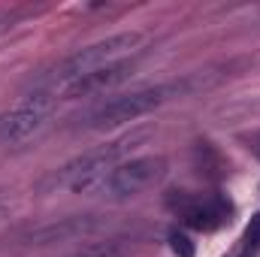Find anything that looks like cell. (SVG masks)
I'll list each match as a JSON object with an SVG mask.
<instances>
[{
    "label": "cell",
    "instance_id": "9",
    "mask_svg": "<svg viewBox=\"0 0 260 257\" xmlns=\"http://www.w3.org/2000/svg\"><path fill=\"white\" fill-rule=\"evenodd\" d=\"M130 248H133V236H109V239L82 245L73 257H124Z\"/></svg>",
    "mask_w": 260,
    "mask_h": 257
},
{
    "label": "cell",
    "instance_id": "11",
    "mask_svg": "<svg viewBox=\"0 0 260 257\" xmlns=\"http://www.w3.org/2000/svg\"><path fill=\"white\" fill-rule=\"evenodd\" d=\"M248 242L251 245H260V215L251 221V227H248Z\"/></svg>",
    "mask_w": 260,
    "mask_h": 257
},
{
    "label": "cell",
    "instance_id": "12",
    "mask_svg": "<svg viewBox=\"0 0 260 257\" xmlns=\"http://www.w3.org/2000/svg\"><path fill=\"white\" fill-rule=\"evenodd\" d=\"M0 215H3V200H0Z\"/></svg>",
    "mask_w": 260,
    "mask_h": 257
},
{
    "label": "cell",
    "instance_id": "5",
    "mask_svg": "<svg viewBox=\"0 0 260 257\" xmlns=\"http://www.w3.org/2000/svg\"><path fill=\"white\" fill-rule=\"evenodd\" d=\"M55 115V94L52 91H34L21 103H15L9 112L0 115V142L18 145L37 136Z\"/></svg>",
    "mask_w": 260,
    "mask_h": 257
},
{
    "label": "cell",
    "instance_id": "2",
    "mask_svg": "<svg viewBox=\"0 0 260 257\" xmlns=\"http://www.w3.org/2000/svg\"><path fill=\"white\" fill-rule=\"evenodd\" d=\"M194 82H167V85H151V88H139V91H130L124 97H115L103 106H97L85 124L94 130L103 127H118V124H127V121H136L148 112H154L157 106H164L167 100L173 97H182L185 91H191Z\"/></svg>",
    "mask_w": 260,
    "mask_h": 257
},
{
    "label": "cell",
    "instance_id": "10",
    "mask_svg": "<svg viewBox=\"0 0 260 257\" xmlns=\"http://www.w3.org/2000/svg\"><path fill=\"white\" fill-rule=\"evenodd\" d=\"M170 242H173V251H176L179 257H194V245H191V239H188V236L173 233V236H170Z\"/></svg>",
    "mask_w": 260,
    "mask_h": 257
},
{
    "label": "cell",
    "instance_id": "7",
    "mask_svg": "<svg viewBox=\"0 0 260 257\" xmlns=\"http://www.w3.org/2000/svg\"><path fill=\"white\" fill-rule=\"evenodd\" d=\"M133 67H136V61H133V58H124V61H118V64H109V67H103V70H94V73H88V76H82V79L70 82L64 91H67V97H88V94H100V91L115 88L118 82L130 79V76H133Z\"/></svg>",
    "mask_w": 260,
    "mask_h": 257
},
{
    "label": "cell",
    "instance_id": "8",
    "mask_svg": "<svg viewBox=\"0 0 260 257\" xmlns=\"http://www.w3.org/2000/svg\"><path fill=\"white\" fill-rule=\"evenodd\" d=\"M179 212L194 230H215L227 218V209L215 200H179Z\"/></svg>",
    "mask_w": 260,
    "mask_h": 257
},
{
    "label": "cell",
    "instance_id": "6",
    "mask_svg": "<svg viewBox=\"0 0 260 257\" xmlns=\"http://www.w3.org/2000/svg\"><path fill=\"white\" fill-rule=\"evenodd\" d=\"M103 227L100 215H73V218H61V221H49L43 227H34L24 233V245H58V242H73L82 239L88 233H97Z\"/></svg>",
    "mask_w": 260,
    "mask_h": 257
},
{
    "label": "cell",
    "instance_id": "3",
    "mask_svg": "<svg viewBox=\"0 0 260 257\" xmlns=\"http://www.w3.org/2000/svg\"><path fill=\"white\" fill-rule=\"evenodd\" d=\"M139 46H142V37L133 34V30H130V34L106 37V40L91 43V46L73 52L70 58H64L61 64L46 76V82H49V85H64L67 88L70 82H76V79H82V76H88V73H94V70H103V67H109V64L124 61V58L133 55Z\"/></svg>",
    "mask_w": 260,
    "mask_h": 257
},
{
    "label": "cell",
    "instance_id": "4",
    "mask_svg": "<svg viewBox=\"0 0 260 257\" xmlns=\"http://www.w3.org/2000/svg\"><path fill=\"white\" fill-rule=\"evenodd\" d=\"M164 173H167V157H160V154L133 157L127 164L112 167L106 176L91 182L82 194H100V197H109V200H124V197H133V194L151 188L154 182H160Z\"/></svg>",
    "mask_w": 260,
    "mask_h": 257
},
{
    "label": "cell",
    "instance_id": "1",
    "mask_svg": "<svg viewBox=\"0 0 260 257\" xmlns=\"http://www.w3.org/2000/svg\"><path fill=\"white\" fill-rule=\"evenodd\" d=\"M148 136H151V127H133L130 133H121L118 139H109V142H103V145H97V148L73 157V160H67L64 167L49 173L37 188H40V194H55L61 188H73L76 194H82L91 182H97L112 167H118V160L127 157L133 148H139Z\"/></svg>",
    "mask_w": 260,
    "mask_h": 257
}]
</instances>
